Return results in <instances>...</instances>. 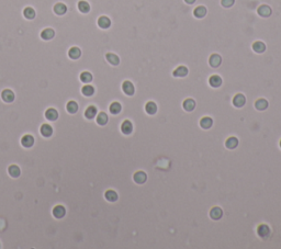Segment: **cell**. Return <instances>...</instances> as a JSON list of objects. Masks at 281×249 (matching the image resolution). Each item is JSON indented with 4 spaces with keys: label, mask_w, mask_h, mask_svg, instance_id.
I'll use <instances>...</instances> for the list:
<instances>
[{
    "label": "cell",
    "mask_w": 281,
    "mask_h": 249,
    "mask_svg": "<svg viewBox=\"0 0 281 249\" xmlns=\"http://www.w3.org/2000/svg\"><path fill=\"white\" fill-rule=\"evenodd\" d=\"M258 14L259 16H261L263 18H268V17H270V14H271V8L269 7V6L267 5H263L260 6V7L258 8Z\"/></svg>",
    "instance_id": "cell-1"
},
{
    "label": "cell",
    "mask_w": 281,
    "mask_h": 249,
    "mask_svg": "<svg viewBox=\"0 0 281 249\" xmlns=\"http://www.w3.org/2000/svg\"><path fill=\"white\" fill-rule=\"evenodd\" d=\"M209 63L212 67L216 68L221 65V63H222V57H221L218 54H212L211 56H210Z\"/></svg>",
    "instance_id": "cell-2"
},
{
    "label": "cell",
    "mask_w": 281,
    "mask_h": 249,
    "mask_svg": "<svg viewBox=\"0 0 281 249\" xmlns=\"http://www.w3.org/2000/svg\"><path fill=\"white\" fill-rule=\"evenodd\" d=\"M122 89H123L124 93L128 94V96H132L133 93H134V86H133V83L131 82V81H124L123 85H122Z\"/></svg>",
    "instance_id": "cell-3"
},
{
    "label": "cell",
    "mask_w": 281,
    "mask_h": 249,
    "mask_svg": "<svg viewBox=\"0 0 281 249\" xmlns=\"http://www.w3.org/2000/svg\"><path fill=\"white\" fill-rule=\"evenodd\" d=\"M257 232H258V235L260 236L261 238H263V239H266V238L269 237L270 229H269V227H268L267 225H265V224L260 225V226L258 227V229H257Z\"/></svg>",
    "instance_id": "cell-4"
},
{
    "label": "cell",
    "mask_w": 281,
    "mask_h": 249,
    "mask_svg": "<svg viewBox=\"0 0 281 249\" xmlns=\"http://www.w3.org/2000/svg\"><path fill=\"white\" fill-rule=\"evenodd\" d=\"M245 102H246V99L244 97V94H236L233 99L234 106L237 107V108H242L245 104Z\"/></svg>",
    "instance_id": "cell-5"
},
{
    "label": "cell",
    "mask_w": 281,
    "mask_h": 249,
    "mask_svg": "<svg viewBox=\"0 0 281 249\" xmlns=\"http://www.w3.org/2000/svg\"><path fill=\"white\" fill-rule=\"evenodd\" d=\"M1 97H3V101H6V102H12L14 100V93H13V91H11L10 89L3 90V93H1Z\"/></svg>",
    "instance_id": "cell-6"
},
{
    "label": "cell",
    "mask_w": 281,
    "mask_h": 249,
    "mask_svg": "<svg viewBox=\"0 0 281 249\" xmlns=\"http://www.w3.org/2000/svg\"><path fill=\"white\" fill-rule=\"evenodd\" d=\"M173 74L175 77H186L188 75V68L186 66H179L173 70Z\"/></svg>",
    "instance_id": "cell-7"
},
{
    "label": "cell",
    "mask_w": 281,
    "mask_h": 249,
    "mask_svg": "<svg viewBox=\"0 0 281 249\" xmlns=\"http://www.w3.org/2000/svg\"><path fill=\"white\" fill-rule=\"evenodd\" d=\"M21 144H22L24 147H31L32 145L34 144V137L30 134H27L22 137L21 139Z\"/></svg>",
    "instance_id": "cell-8"
},
{
    "label": "cell",
    "mask_w": 281,
    "mask_h": 249,
    "mask_svg": "<svg viewBox=\"0 0 281 249\" xmlns=\"http://www.w3.org/2000/svg\"><path fill=\"white\" fill-rule=\"evenodd\" d=\"M98 25H99L101 29H108V27H110L111 25V21L110 19L108 18V17H100L99 19H98Z\"/></svg>",
    "instance_id": "cell-9"
},
{
    "label": "cell",
    "mask_w": 281,
    "mask_h": 249,
    "mask_svg": "<svg viewBox=\"0 0 281 249\" xmlns=\"http://www.w3.org/2000/svg\"><path fill=\"white\" fill-rule=\"evenodd\" d=\"M66 213V210L64 207H62V205H57V207H54V210H53V214H54V216L56 218H62L64 217V215H65Z\"/></svg>",
    "instance_id": "cell-10"
},
{
    "label": "cell",
    "mask_w": 281,
    "mask_h": 249,
    "mask_svg": "<svg viewBox=\"0 0 281 249\" xmlns=\"http://www.w3.org/2000/svg\"><path fill=\"white\" fill-rule=\"evenodd\" d=\"M66 11H67V7H66L64 3L58 2V3H56V5L54 6V12L56 14H58V16H63V14H65Z\"/></svg>",
    "instance_id": "cell-11"
},
{
    "label": "cell",
    "mask_w": 281,
    "mask_h": 249,
    "mask_svg": "<svg viewBox=\"0 0 281 249\" xmlns=\"http://www.w3.org/2000/svg\"><path fill=\"white\" fill-rule=\"evenodd\" d=\"M209 83L212 86V87L218 88V87H220V86L222 85V79H221V77L218 76V75H213V76L210 77Z\"/></svg>",
    "instance_id": "cell-12"
},
{
    "label": "cell",
    "mask_w": 281,
    "mask_h": 249,
    "mask_svg": "<svg viewBox=\"0 0 281 249\" xmlns=\"http://www.w3.org/2000/svg\"><path fill=\"white\" fill-rule=\"evenodd\" d=\"M45 117H46L48 120H50V121H55V120L58 117V113H57V111L55 110V109L51 108V109H48V110H46Z\"/></svg>",
    "instance_id": "cell-13"
},
{
    "label": "cell",
    "mask_w": 281,
    "mask_h": 249,
    "mask_svg": "<svg viewBox=\"0 0 281 249\" xmlns=\"http://www.w3.org/2000/svg\"><path fill=\"white\" fill-rule=\"evenodd\" d=\"M253 49L255 52L258 53V54H261L266 51V45L263 44V42H260V41H257L253 44Z\"/></svg>",
    "instance_id": "cell-14"
},
{
    "label": "cell",
    "mask_w": 281,
    "mask_h": 249,
    "mask_svg": "<svg viewBox=\"0 0 281 249\" xmlns=\"http://www.w3.org/2000/svg\"><path fill=\"white\" fill-rule=\"evenodd\" d=\"M146 178L147 177H146V173L145 172H143V171H137V172L134 175V181L136 182V183L142 184L146 181Z\"/></svg>",
    "instance_id": "cell-15"
},
{
    "label": "cell",
    "mask_w": 281,
    "mask_h": 249,
    "mask_svg": "<svg viewBox=\"0 0 281 249\" xmlns=\"http://www.w3.org/2000/svg\"><path fill=\"white\" fill-rule=\"evenodd\" d=\"M55 35V32L54 30L52 29H45L42 31V33H41V37L43 38V40H52L53 37H54Z\"/></svg>",
    "instance_id": "cell-16"
},
{
    "label": "cell",
    "mask_w": 281,
    "mask_h": 249,
    "mask_svg": "<svg viewBox=\"0 0 281 249\" xmlns=\"http://www.w3.org/2000/svg\"><path fill=\"white\" fill-rule=\"evenodd\" d=\"M193 14L196 18H199V19L203 18L207 14V8L203 7V6H199V7H197L193 10Z\"/></svg>",
    "instance_id": "cell-17"
},
{
    "label": "cell",
    "mask_w": 281,
    "mask_h": 249,
    "mask_svg": "<svg viewBox=\"0 0 281 249\" xmlns=\"http://www.w3.org/2000/svg\"><path fill=\"white\" fill-rule=\"evenodd\" d=\"M222 215H223V211L218 207H213V209L211 210V212H210V216H211L213 220H220V218L222 217Z\"/></svg>",
    "instance_id": "cell-18"
},
{
    "label": "cell",
    "mask_w": 281,
    "mask_h": 249,
    "mask_svg": "<svg viewBox=\"0 0 281 249\" xmlns=\"http://www.w3.org/2000/svg\"><path fill=\"white\" fill-rule=\"evenodd\" d=\"M121 130H122V132H123L124 134H126V135L131 134L132 131H133L132 123H131L130 121H124L123 123H122V125H121Z\"/></svg>",
    "instance_id": "cell-19"
},
{
    "label": "cell",
    "mask_w": 281,
    "mask_h": 249,
    "mask_svg": "<svg viewBox=\"0 0 281 249\" xmlns=\"http://www.w3.org/2000/svg\"><path fill=\"white\" fill-rule=\"evenodd\" d=\"M52 133H53V128L51 125H48V124H43V125L41 126V134H42L43 136L48 137L52 135Z\"/></svg>",
    "instance_id": "cell-20"
},
{
    "label": "cell",
    "mask_w": 281,
    "mask_h": 249,
    "mask_svg": "<svg viewBox=\"0 0 281 249\" xmlns=\"http://www.w3.org/2000/svg\"><path fill=\"white\" fill-rule=\"evenodd\" d=\"M106 57H107V61H108L109 63L111 64V65H114V66L119 65L120 58L115 54H113V53H108Z\"/></svg>",
    "instance_id": "cell-21"
},
{
    "label": "cell",
    "mask_w": 281,
    "mask_h": 249,
    "mask_svg": "<svg viewBox=\"0 0 281 249\" xmlns=\"http://www.w3.org/2000/svg\"><path fill=\"white\" fill-rule=\"evenodd\" d=\"M68 55H69L70 58L77 59V58H79V57H80L81 51L78 48V47H72V48L68 51Z\"/></svg>",
    "instance_id": "cell-22"
},
{
    "label": "cell",
    "mask_w": 281,
    "mask_h": 249,
    "mask_svg": "<svg viewBox=\"0 0 281 249\" xmlns=\"http://www.w3.org/2000/svg\"><path fill=\"white\" fill-rule=\"evenodd\" d=\"M96 114H97V109H96V107H93V106L88 107L87 110H86V112H85V117H87V119H93V117H96Z\"/></svg>",
    "instance_id": "cell-23"
},
{
    "label": "cell",
    "mask_w": 281,
    "mask_h": 249,
    "mask_svg": "<svg viewBox=\"0 0 281 249\" xmlns=\"http://www.w3.org/2000/svg\"><path fill=\"white\" fill-rule=\"evenodd\" d=\"M196 107V102L193 99H187L183 102V108L186 111H192Z\"/></svg>",
    "instance_id": "cell-24"
},
{
    "label": "cell",
    "mask_w": 281,
    "mask_h": 249,
    "mask_svg": "<svg viewBox=\"0 0 281 249\" xmlns=\"http://www.w3.org/2000/svg\"><path fill=\"white\" fill-rule=\"evenodd\" d=\"M212 124H213V121H212V119L211 117H202V119H201V121H200V125H201V127L202 128H210L212 126Z\"/></svg>",
    "instance_id": "cell-25"
},
{
    "label": "cell",
    "mask_w": 281,
    "mask_h": 249,
    "mask_svg": "<svg viewBox=\"0 0 281 249\" xmlns=\"http://www.w3.org/2000/svg\"><path fill=\"white\" fill-rule=\"evenodd\" d=\"M225 144H226L227 148H229V149H234V148H236L237 145H238V139H237L236 137H229Z\"/></svg>",
    "instance_id": "cell-26"
},
{
    "label": "cell",
    "mask_w": 281,
    "mask_h": 249,
    "mask_svg": "<svg viewBox=\"0 0 281 249\" xmlns=\"http://www.w3.org/2000/svg\"><path fill=\"white\" fill-rule=\"evenodd\" d=\"M78 9L83 13H87V12L90 11V6L87 1H83H83H79L78 2Z\"/></svg>",
    "instance_id": "cell-27"
},
{
    "label": "cell",
    "mask_w": 281,
    "mask_h": 249,
    "mask_svg": "<svg viewBox=\"0 0 281 249\" xmlns=\"http://www.w3.org/2000/svg\"><path fill=\"white\" fill-rule=\"evenodd\" d=\"M106 199L108 201H110V202H114V201H117L118 200V194H117V192H115V191H113V190H108L106 192Z\"/></svg>",
    "instance_id": "cell-28"
},
{
    "label": "cell",
    "mask_w": 281,
    "mask_h": 249,
    "mask_svg": "<svg viewBox=\"0 0 281 249\" xmlns=\"http://www.w3.org/2000/svg\"><path fill=\"white\" fill-rule=\"evenodd\" d=\"M255 106H256L257 110L263 111V110H266V109H267L268 102H267V100H265V99H259V100L256 101V104H255Z\"/></svg>",
    "instance_id": "cell-29"
},
{
    "label": "cell",
    "mask_w": 281,
    "mask_h": 249,
    "mask_svg": "<svg viewBox=\"0 0 281 249\" xmlns=\"http://www.w3.org/2000/svg\"><path fill=\"white\" fill-rule=\"evenodd\" d=\"M97 122L99 125H106L107 122H108V115L104 112H100L97 117Z\"/></svg>",
    "instance_id": "cell-30"
},
{
    "label": "cell",
    "mask_w": 281,
    "mask_h": 249,
    "mask_svg": "<svg viewBox=\"0 0 281 249\" xmlns=\"http://www.w3.org/2000/svg\"><path fill=\"white\" fill-rule=\"evenodd\" d=\"M145 109H146V112L148 113V114H155L156 111H157V106H156V103H154V102H148V103L146 104V107H145Z\"/></svg>",
    "instance_id": "cell-31"
},
{
    "label": "cell",
    "mask_w": 281,
    "mask_h": 249,
    "mask_svg": "<svg viewBox=\"0 0 281 249\" xmlns=\"http://www.w3.org/2000/svg\"><path fill=\"white\" fill-rule=\"evenodd\" d=\"M8 171H9L10 176L13 178H17L20 176V169H19L18 166H16V165H12V166L9 167V169H8Z\"/></svg>",
    "instance_id": "cell-32"
},
{
    "label": "cell",
    "mask_w": 281,
    "mask_h": 249,
    "mask_svg": "<svg viewBox=\"0 0 281 249\" xmlns=\"http://www.w3.org/2000/svg\"><path fill=\"white\" fill-rule=\"evenodd\" d=\"M23 14H24V17L27 19H30V20H31V19H33L34 17H35V11H34L33 8L28 7L23 10Z\"/></svg>",
    "instance_id": "cell-33"
},
{
    "label": "cell",
    "mask_w": 281,
    "mask_h": 249,
    "mask_svg": "<svg viewBox=\"0 0 281 249\" xmlns=\"http://www.w3.org/2000/svg\"><path fill=\"white\" fill-rule=\"evenodd\" d=\"M81 92H83V94H85V96L87 97H90L93 94V92H95V89H93V87L92 86H83V89H81Z\"/></svg>",
    "instance_id": "cell-34"
},
{
    "label": "cell",
    "mask_w": 281,
    "mask_h": 249,
    "mask_svg": "<svg viewBox=\"0 0 281 249\" xmlns=\"http://www.w3.org/2000/svg\"><path fill=\"white\" fill-rule=\"evenodd\" d=\"M66 109H67V111L69 113H76L77 110H78V104H77L75 101H69L67 103Z\"/></svg>",
    "instance_id": "cell-35"
},
{
    "label": "cell",
    "mask_w": 281,
    "mask_h": 249,
    "mask_svg": "<svg viewBox=\"0 0 281 249\" xmlns=\"http://www.w3.org/2000/svg\"><path fill=\"white\" fill-rule=\"evenodd\" d=\"M80 80L83 81V82H85V83L90 82V81L92 80V75L90 74V72H81V75H80Z\"/></svg>",
    "instance_id": "cell-36"
},
{
    "label": "cell",
    "mask_w": 281,
    "mask_h": 249,
    "mask_svg": "<svg viewBox=\"0 0 281 249\" xmlns=\"http://www.w3.org/2000/svg\"><path fill=\"white\" fill-rule=\"evenodd\" d=\"M120 111H121V104L119 102H113L110 106V112L112 114H118Z\"/></svg>",
    "instance_id": "cell-37"
},
{
    "label": "cell",
    "mask_w": 281,
    "mask_h": 249,
    "mask_svg": "<svg viewBox=\"0 0 281 249\" xmlns=\"http://www.w3.org/2000/svg\"><path fill=\"white\" fill-rule=\"evenodd\" d=\"M234 2H235V0H222V1H221L222 6L223 7H225V8L232 7V6L234 5Z\"/></svg>",
    "instance_id": "cell-38"
},
{
    "label": "cell",
    "mask_w": 281,
    "mask_h": 249,
    "mask_svg": "<svg viewBox=\"0 0 281 249\" xmlns=\"http://www.w3.org/2000/svg\"><path fill=\"white\" fill-rule=\"evenodd\" d=\"M184 1H186L188 5H192V3L196 2V0H184Z\"/></svg>",
    "instance_id": "cell-39"
},
{
    "label": "cell",
    "mask_w": 281,
    "mask_h": 249,
    "mask_svg": "<svg viewBox=\"0 0 281 249\" xmlns=\"http://www.w3.org/2000/svg\"><path fill=\"white\" fill-rule=\"evenodd\" d=\"M280 147H281V142H280Z\"/></svg>",
    "instance_id": "cell-40"
}]
</instances>
